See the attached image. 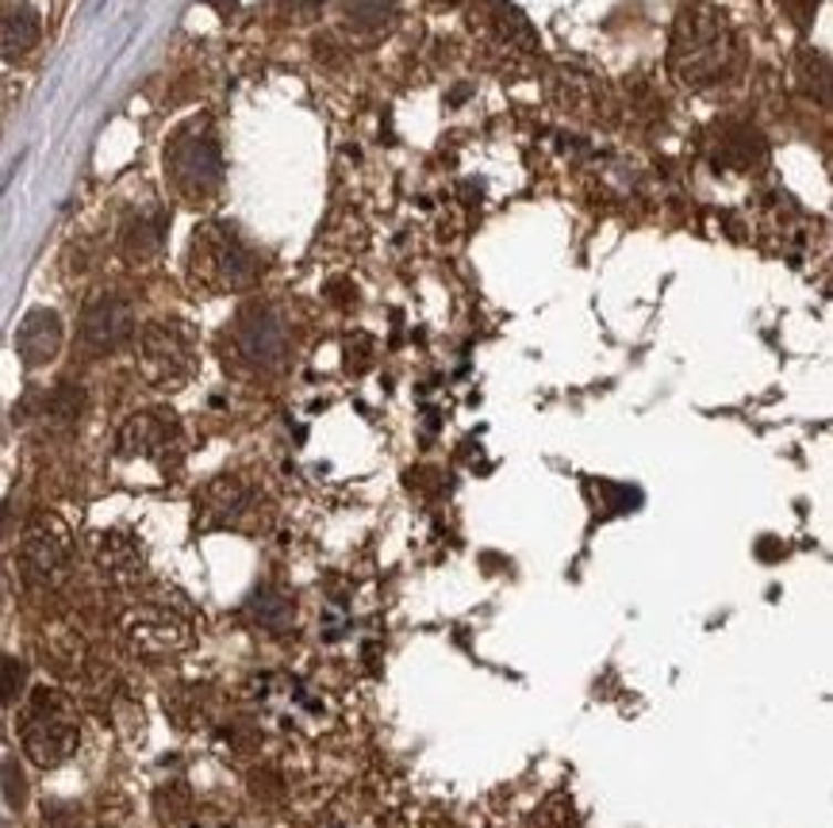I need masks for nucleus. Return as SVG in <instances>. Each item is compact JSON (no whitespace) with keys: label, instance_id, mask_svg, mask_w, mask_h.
Returning a JSON list of instances; mask_svg holds the SVG:
<instances>
[{"label":"nucleus","instance_id":"f257e3e1","mask_svg":"<svg viewBox=\"0 0 833 828\" xmlns=\"http://www.w3.org/2000/svg\"><path fill=\"white\" fill-rule=\"evenodd\" d=\"M668 70L688 88L722 85L738 70V35L715 4H688L676 15Z\"/></svg>","mask_w":833,"mask_h":828},{"label":"nucleus","instance_id":"f03ea898","mask_svg":"<svg viewBox=\"0 0 833 828\" xmlns=\"http://www.w3.org/2000/svg\"><path fill=\"white\" fill-rule=\"evenodd\" d=\"M81 717L54 686H35L20 710V744L35 767H59L77 752Z\"/></svg>","mask_w":833,"mask_h":828},{"label":"nucleus","instance_id":"7ed1b4c3","mask_svg":"<svg viewBox=\"0 0 833 828\" xmlns=\"http://www.w3.org/2000/svg\"><path fill=\"white\" fill-rule=\"evenodd\" d=\"M166 177L181 200L204 203L223 188V150L208 119H189L166 138Z\"/></svg>","mask_w":833,"mask_h":828},{"label":"nucleus","instance_id":"20e7f679","mask_svg":"<svg viewBox=\"0 0 833 828\" xmlns=\"http://www.w3.org/2000/svg\"><path fill=\"white\" fill-rule=\"evenodd\" d=\"M189 273L208 292H242L261 276V261L231 227L208 223L192 238Z\"/></svg>","mask_w":833,"mask_h":828},{"label":"nucleus","instance_id":"39448f33","mask_svg":"<svg viewBox=\"0 0 833 828\" xmlns=\"http://www.w3.org/2000/svg\"><path fill=\"white\" fill-rule=\"evenodd\" d=\"M138 365L154 388H181L196 368L192 334L181 323H150L138 338Z\"/></svg>","mask_w":833,"mask_h":828},{"label":"nucleus","instance_id":"423d86ee","mask_svg":"<svg viewBox=\"0 0 833 828\" xmlns=\"http://www.w3.org/2000/svg\"><path fill=\"white\" fill-rule=\"evenodd\" d=\"M231 349L250 373H273L289 354V331L273 307H247L231 326Z\"/></svg>","mask_w":833,"mask_h":828},{"label":"nucleus","instance_id":"0eeeda50","mask_svg":"<svg viewBox=\"0 0 833 828\" xmlns=\"http://www.w3.org/2000/svg\"><path fill=\"white\" fill-rule=\"evenodd\" d=\"M70 560H73L70 530H65L54 514H43V518L31 522L28 533H23V545H20L23 576H28L31 584L51 587L70 572Z\"/></svg>","mask_w":833,"mask_h":828},{"label":"nucleus","instance_id":"6e6552de","mask_svg":"<svg viewBox=\"0 0 833 828\" xmlns=\"http://www.w3.org/2000/svg\"><path fill=\"white\" fill-rule=\"evenodd\" d=\"M124 633L131 641V649L143 656H177L192 644V626L185 614L169 610V606H138L124 618Z\"/></svg>","mask_w":833,"mask_h":828},{"label":"nucleus","instance_id":"1a4fd4ad","mask_svg":"<svg viewBox=\"0 0 833 828\" xmlns=\"http://www.w3.org/2000/svg\"><path fill=\"white\" fill-rule=\"evenodd\" d=\"M119 457H146V461H169L181 449V426L169 411H143L127 418L119 430Z\"/></svg>","mask_w":833,"mask_h":828},{"label":"nucleus","instance_id":"9d476101","mask_svg":"<svg viewBox=\"0 0 833 828\" xmlns=\"http://www.w3.org/2000/svg\"><path fill=\"white\" fill-rule=\"evenodd\" d=\"M131 331H135V318H131L127 300L101 296L88 303L85 315H81V349L93 357L116 354L131 338Z\"/></svg>","mask_w":833,"mask_h":828},{"label":"nucleus","instance_id":"9b49d317","mask_svg":"<svg viewBox=\"0 0 833 828\" xmlns=\"http://www.w3.org/2000/svg\"><path fill=\"white\" fill-rule=\"evenodd\" d=\"M472 28H480L488 39H492L500 51H508L511 59H530L538 54V35L527 23V15L519 12L508 0H480L477 15H472Z\"/></svg>","mask_w":833,"mask_h":828},{"label":"nucleus","instance_id":"f8f14e48","mask_svg":"<svg viewBox=\"0 0 833 828\" xmlns=\"http://www.w3.org/2000/svg\"><path fill=\"white\" fill-rule=\"evenodd\" d=\"M15 349H20L23 365L43 368L59 357L62 349V318L46 307H35L23 315L20 331H15Z\"/></svg>","mask_w":833,"mask_h":828},{"label":"nucleus","instance_id":"ddd939ff","mask_svg":"<svg viewBox=\"0 0 833 828\" xmlns=\"http://www.w3.org/2000/svg\"><path fill=\"white\" fill-rule=\"evenodd\" d=\"M43 39V20L28 0H0V59H23Z\"/></svg>","mask_w":833,"mask_h":828},{"label":"nucleus","instance_id":"4468645a","mask_svg":"<svg viewBox=\"0 0 833 828\" xmlns=\"http://www.w3.org/2000/svg\"><path fill=\"white\" fill-rule=\"evenodd\" d=\"M166 231H169L166 208H154V203L150 208H138L119 227V250H124L127 261H150L166 245Z\"/></svg>","mask_w":833,"mask_h":828},{"label":"nucleus","instance_id":"2eb2a0df","mask_svg":"<svg viewBox=\"0 0 833 828\" xmlns=\"http://www.w3.org/2000/svg\"><path fill=\"white\" fill-rule=\"evenodd\" d=\"M715 161L726 169L749 174V169H761L769 161V146H764L761 130H753L749 123H730L715 138Z\"/></svg>","mask_w":833,"mask_h":828},{"label":"nucleus","instance_id":"dca6fc26","mask_svg":"<svg viewBox=\"0 0 833 828\" xmlns=\"http://www.w3.org/2000/svg\"><path fill=\"white\" fill-rule=\"evenodd\" d=\"M96 564H101V572L112 579V584H135L138 576H143L146 560H143V548H138V541L131 537V533H104L101 541H96Z\"/></svg>","mask_w":833,"mask_h":828},{"label":"nucleus","instance_id":"f3484780","mask_svg":"<svg viewBox=\"0 0 833 828\" xmlns=\"http://www.w3.org/2000/svg\"><path fill=\"white\" fill-rule=\"evenodd\" d=\"M250 503V491L242 488L239 480H211L208 488H204L200 495V514L204 522H211V526H223V522H235L242 511H247Z\"/></svg>","mask_w":833,"mask_h":828},{"label":"nucleus","instance_id":"a211bd4d","mask_svg":"<svg viewBox=\"0 0 833 828\" xmlns=\"http://www.w3.org/2000/svg\"><path fill=\"white\" fill-rule=\"evenodd\" d=\"M795 85L803 88V96L826 104L830 101V59H826V54H822V51H799Z\"/></svg>","mask_w":833,"mask_h":828},{"label":"nucleus","instance_id":"6ab92c4d","mask_svg":"<svg viewBox=\"0 0 833 828\" xmlns=\"http://www.w3.org/2000/svg\"><path fill=\"white\" fill-rule=\"evenodd\" d=\"M399 12V0H350L346 4V20L354 31H381L388 28L392 20H396Z\"/></svg>","mask_w":833,"mask_h":828},{"label":"nucleus","instance_id":"aec40b11","mask_svg":"<svg viewBox=\"0 0 833 828\" xmlns=\"http://www.w3.org/2000/svg\"><path fill=\"white\" fill-rule=\"evenodd\" d=\"M254 614L265 629H284L292 621V602L277 591H258L254 595Z\"/></svg>","mask_w":833,"mask_h":828},{"label":"nucleus","instance_id":"412c9836","mask_svg":"<svg viewBox=\"0 0 833 828\" xmlns=\"http://www.w3.org/2000/svg\"><path fill=\"white\" fill-rule=\"evenodd\" d=\"M20 686H23V668L12 656H0V702H12Z\"/></svg>","mask_w":833,"mask_h":828},{"label":"nucleus","instance_id":"4be33fe9","mask_svg":"<svg viewBox=\"0 0 833 828\" xmlns=\"http://www.w3.org/2000/svg\"><path fill=\"white\" fill-rule=\"evenodd\" d=\"M81 403H85L81 388H59V396H54V415L65 418V422H73V418L81 415Z\"/></svg>","mask_w":833,"mask_h":828},{"label":"nucleus","instance_id":"5701e85b","mask_svg":"<svg viewBox=\"0 0 833 828\" xmlns=\"http://www.w3.org/2000/svg\"><path fill=\"white\" fill-rule=\"evenodd\" d=\"M4 790H8V801H12L15 809L23 806V798H28V786H23V775H20V767L8 759L4 764Z\"/></svg>","mask_w":833,"mask_h":828},{"label":"nucleus","instance_id":"b1692460","mask_svg":"<svg viewBox=\"0 0 833 828\" xmlns=\"http://www.w3.org/2000/svg\"><path fill=\"white\" fill-rule=\"evenodd\" d=\"M780 4L795 20V28H811L814 12H819V0H780Z\"/></svg>","mask_w":833,"mask_h":828},{"label":"nucleus","instance_id":"393cba45","mask_svg":"<svg viewBox=\"0 0 833 828\" xmlns=\"http://www.w3.org/2000/svg\"><path fill=\"white\" fill-rule=\"evenodd\" d=\"M289 12H315V8L323 4V0H281Z\"/></svg>","mask_w":833,"mask_h":828},{"label":"nucleus","instance_id":"a878e982","mask_svg":"<svg viewBox=\"0 0 833 828\" xmlns=\"http://www.w3.org/2000/svg\"><path fill=\"white\" fill-rule=\"evenodd\" d=\"M449 4H454V0H449Z\"/></svg>","mask_w":833,"mask_h":828}]
</instances>
